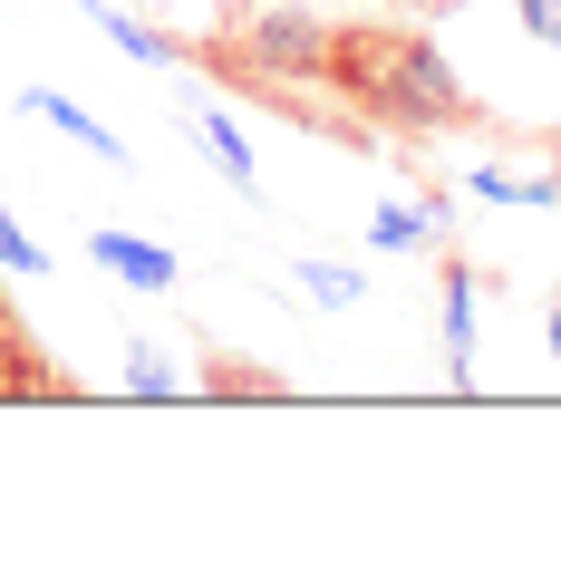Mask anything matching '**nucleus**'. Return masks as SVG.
Here are the masks:
<instances>
[{
	"label": "nucleus",
	"instance_id": "obj_1",
	"mask_svg": "<svg viewBox=\"0 0 561 561\" xmlns=\"http://www.w3.org/2000/svg\"><path fill=\"white\" fill-rule=\"evenodd\" d=\"M320 88H339L358 126H397V136H446V126H474V98L446 68V49L407 20H358V30H330V68Z\"/></svg>",
	"mask_w": 561,
	"mask_h": 561
},
{
	"label": "nucleus",
	"instance_id": "obj_2",
	"mask_svg": "<svg viewBox=\"0 0 561 561\" xmlns=\"http://www.w3.org/2000/svg\"><path fill=\"white\" fill-rule=\"evenodd\" d=\"M214 68L242 78L252 98H280V88H320V68H330V30L310 20V10H252L232 39H214Z\"/></svg>",
	"mask_w": 561,
	"mask_h": 561
},
{
	"label": "nucleus",
	"instance_id": "obj_3",
	"mask_svg": "<svg viewBox=\"0 0 561 561\" xmlns=\"http://www.w3.org/2000/svg\"><path fill=\"white\" fill-rule=\"evenodd\" d=\"M0 397H68L49 358H30V330L10 320V300H0Z\"/></svg>",
	"mask_w": 561,
	"mask_h": 561
},
{
	"label": "nucleus",
	"instance_id": "obj_4",
	"mask_svg": "<svg viewBox=\"0 0 561 561\" xmlns=\"http://www.w3.org/2000/svg\"><path fill=\"white\" fill-rule=\"evenodd\" d=\"M88 252H98L116 280H136V290H165V280H174V252H165V242H146V232H98Z\"/></svg>",
	"mask_w": 561,
	"mask_h": 561
},
{
	"label": "nucleus",
	"instance_id": "obj_5",
	"mask_svg": "<svg viewBox=\"0 0 561 561\" xmlns=\"http://www.w3.org/2000/svg\"><path fill=\"white\" fill-rule=\"evenodd\" d=\"M446 368L474 378V272L465 262H446Z\"/></svg>",
	"mask_w": 561,
	"mask_h": 561
},
{
	"label": "nucleus",
	"instance_id": "obj_6",
	"mask_svg": "<svg viewBox=\"0 0 561 561\" xmlns=\"http://www.w3.org/2000/svg\"><path fill=\"white\" fill-rule=\"evenodd\" d=\"M184 126H194V146H204V156H214V165H224L232 184H252V156H242V136H232V126H224L214 107H194Z\"/></svg>",
	"mask_w": 561,
	"mask_h": 561
},
{
	"label": "nucleus",
	"instance_id": "obj_7",
	"mask_svg": "<svg viewBox=\"0 0 561 561\" xmlns=\"http://www.w3.org/2000/svg\"><path fill=\"white\" fill-rule=\"evenodd\" d=\"M204 397H280V368H242V358H204Z\"/></svg>",
	"mask_w": 561,
	"mask_h": 561
},
{
	"label": "nucleus",
	"instance_id": "obj_8",
	"mask_svg": "<svg viewBox=\"0 0 561 561\" xmlns=\"http://www.w3.org/2000/svg\"><path fill=\"white\" fill-rule=\"evenodd\" d=\"M30 107L49 116L58 136H78V146H88V156H126V146H116V136H107V126H98V116H88V107H68V98H30Z\"/></svg>",
	"mask_w": 561,
	"mask_h": 561
},
{
	"label": "nucleus",
	"instance_id": "obj_9",
	"mask_svg": "<svg viewBox=\"0 0 561 561\" xmlns=\"http://www.w3.org/2000/svg\"><path fill=\"white\" fill-rule=\"evenodd\" d=\"M39 262H49V252H39L30 232H20L10 214H0V272H39Z\"/></svg>",
	"mask_w": 561,
	"mask_h": 561
},
{
	"label": "nucleus",
	"instance_id": "obj_10",
	"mask_svg": "<svg viewBox=\"0 0 561 561\" xmlns=\"http://www.w3.org/2000/svg\"><path fill=\"white\" fill-rule=\"evenodd\" d=\"M126 388H136V397H165V388H174V368L156 358V348H136V368H126Z\"/></svg>",
	"mask_w": 561,
	"mask_h": 561
},
{
	"label": "nucleus",
	"instance_id": "obj_11",
	"mask_svg": "<svg viewBox=\"0 0 561 561\" xmlns=\"http://www.w3.org/2000/svg\"><path fill=\"white\" fill-rule=\"evenodd\" d=\"M300 280H310L320 300H358V272H330V262H300Z\"/></svg>",
	"mask_w": 561,
	"mask_h": 561
},
{
	"label": "nucleus",
	"instance_id": "obj_12",
	"mask_svg": "<svg viewBox=\"0 0 561 561\" xmlns=\"http://www.w3.org/2000/svg\"><path fill=\"white\" fill-rule=\"evenodd\" d=\"M513 10H523L533 39H552V49H561V0H513Z\"/></svg>",
	"mask_w": 561,
	"mask_h": 561
},
{
	"label": "nucleus",
	"instance_id": "obj_13",
	"mask_svg": "<svg viewBox=\"0 0 561 561\" xmlns=\"http://www.w3.org/2000/svg\"><path fill=\"white\" fill-rule=\"evenodd\" d=\"M552 358H561V290H552Z\"/></svg>",
	"mask_w": 561,
	"mask_h": 561
},
{
	"label": "nucleus",
	"instance_id": "obj_14",
	"mask_svg": "<svg viewBox=\"0 0 561 561\" xmlns=\"http://www.w3.org/2000/svg\"><path fill=\"white\" fill-rule=\"evenodd\" d=\"M552 204H561V174H552Z\"/></svg>",
	"mask_w": 561,
	"mask_h": 561
}]
</instances>
